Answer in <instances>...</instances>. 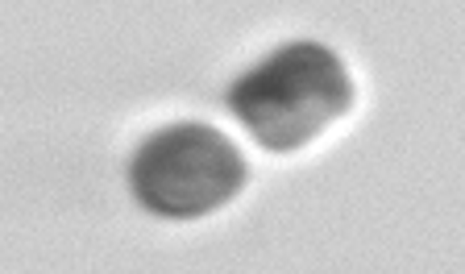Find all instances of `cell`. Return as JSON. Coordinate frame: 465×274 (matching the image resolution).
<instances>
[{
    "instance_id": "1",
    "label": "cell",
    "mask_w": 465,
    "mask_h": 274,
    "mask_svg": "<svg viewBox=\"0 0 465 274\" xmlns=\"http://www.w3.org/2000/svg\"><path fill=\"white\" fill-rule=\"evenodd\" d=\"M224 108L262 150L291 154L353 108V79L329 46L287 42L232 83Z\"/></svg>"
},
{
    "instance_id": "2",
    "label": "cell",
    "mask_w": 465,
    "mask_h": 274,
    "mask_svg": "<svg viewBox=\"0 0 465 274\" xmlns=\"http://www.w3.org/2000/svg\"><path fill=\"white\" fill-rule=\"evenodd\" d=\"M250 167L216 125L179 121L154 129L129 162V191L163 220H195L242 196Z\"/></svg>"
}]
</instances>
